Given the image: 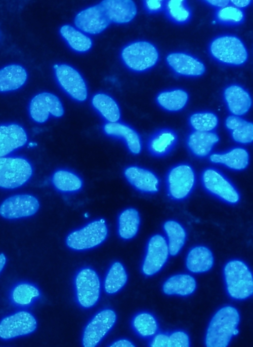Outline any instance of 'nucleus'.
I'll return each mask as SVG.
<instances>
[{
	"label": "nucleus",
	"instance_id": "nucleus-48",
	"mask_svg": "<svg viewBox=\"0 0 253 347\" xmlns=\"http://www.w3.org/2000/svg\"><path fill=\"white\" fill-rule=\"evenodd\" d=\"M252 0H230V2H231L233 6L237 7V8H242V7H245L249 5L251 3Z\"/></svg>",
	"mask_w": 253,
	"mask_h": 347
},
{
	"label": "nucleus",
	"instance_id": "nucleus-35",
	"mask_svg": "<svg viewBox=\"0 0 253 347\" xmlns=\"http://www.w3.org/2000/svg\"><path fill=\"white\" fill-rule=\"evenodd\" d=\"M52 183L58 190L65 192H72L79 190L83 183L80 178L75 174L65 170L56 171L52 176Z\"/></svg>",
	"mask_w": 253,
	"mask_h": 347
},
{
	"label": "nucleus",
	"instance_id": "nucleus-22",
	"mask_svg": "<svg viewBox=\"0 0 253 347\" xmlns=\"http://www.w3.org/2000/svg\"><path fill=\"white\" fill-rule=\"evenodd\" d=\"M219 140L218 136L212 131H194L188 135L187 144L194 155L203 158L210 154Z\"/></svg>",
	"mask_w": 253,
	"mask_h": 347
},
{
	"label": "nucleus",
	"instance_id": "nucleus-7",
	"mask_svg": "<svg viewBox=\"0 0 253 347\" xmlns=\"http://www.w3.org/2000/svg\"><path fill=\"white\" fill-rule=\"evenodd\" d=\"M210 51L217 60L232 65H242L248 58L244 44L234 36H224L214 39L211 44Z\"/></svg>",
	"mask_w": 253,
	"mask_h": 347
},
{
	"label": "nucleus",
	"instance_id": "nucleus-32",
	"mask_svg": "<svg viewBox=\"0 0 253 347\" xmlns=\"http://www.w3.org/2000/svg\"><path fill=\"white\" fill-rule=\"evenodd\" d=\"M62 37L74 50L84 52L90 49L92 40L90 38L69 25H64L60 29Z\"/></svg>",
	"mask_w": 253,
	"mask_h": 347
},
{
	"label": "nucleus",
	"instance_id": "nucleus-28",
	"mask_svg": "<svg viewBox=\"0 0 253 347\" xmlns=\"http://www.w3.org/2000/svg\"><path fill=\"white\" fill-rule=\"evenodd\" d=\"M177 140V135L173 130L162 129L151 137L148 142V149L153 155L163 156L172 150Z\"/></svg>",
	"mask_w": 253,
	"mask_h": 347
},
{
	"label": "nucleus",
	"instance_id": "nucleus-23",
	"mask_svg": "<svg viewBox=\"0 0 253 347\" xmlns=\"http://www.w3.org/2000/svg\"><path fill=\"white\" fill-rule=\"evenodd\" d=\"M105 133L110 136L121 138L133 154L141 151V142L137 133L128 125L120 122H108L103 127Z\"/></svg>",
	"mask_w": 253,
	"mask_h": 347
},
{
	"label": "nucleus",
	"instance_id": "nucleus-13",
	"mask_svg": "<svg viewBox=\"0 0 253 347\" xmlns=\"http://www.w3.org/2000/svg\"><path fill=\"white\" fill-rule=\"evenodd\" d=\"M40 204L35 196L30 194L11 196L0 205V215L4 218L15 219L34 215L39 210Z\"/></svg>",
	"mask_w": 253,
	"mask_h": 347
},
{
	"label": "nucleus",
	"instance_id": "nucleus-15",
	"mask_svg": "<svg viewBox=\"0 0 253 347\" xmlns=\"http://www.w3.org/2000/svg\"><path fill=\"white\" fill-rule=\"evenodd\" d=\"M55 76L61 87L72 98L84 101L87 96L86 84L80 74L66 64H61L55 69Z\"/></svg>",
	"mask_w": 253,
	"mask_h": 347
},
{
	"label": "nucleus",
	"instance_id": "nucleus-44",
	"mask_svg": "<svg viewBox=\"0 0 253 347\" xmlns=\"http://www.w3.org/2000/svg\"><path fill=\"white\" fill-rule=\"evenodd\" d=\"M169 335L159 333L156 335L150 343L152 347H168Z\"/></svg>",
	"mask_w": 253,
	"mask_h": 347
},
{
	"label": "nucleus",
	"instance_id": "nucleus-14",
	"mask_svg": "<svg viewBox=\"0 0 253 347\" xmlns=\"http://www.w3.org/2000/svg\"><path fill=\"white\" fill-rule=\"evenodd\" d=\"M37 321L30 313L21 311L4 318L0 322V338L9 339L29 334L37 328Z\"/></svg>",
	"mask_w": 253,
	"mask_h": 347
},
{
	"label": "nucleus",
	"instance_id": "nucleus-21",
	"mask_svg": "<svg viewBox=\"0 0 253 347\" xmlns=\"http://www.w3.org/2000/svg\"><path fill=\"white\" fill-rule=\"evenodd\" d=\"M224 96L228 109L234 115H244L251 107L252 99L250 94L240 86H228L224 91Z\"/></svg>",
	"mask_w": 253,
	"mask_h": 347
},
{
	"label": "nucleus",
	"instance_id": "nucleus-33",
	"mask_svg": "<svg viewBox=\"0 0 253 347\" xmlns=\"http://www.w3.org/2000/svg\"><path fill=\"white\" fill-rule=\"evenodd\" d=\"M188 100L187 93L180 89L161 92L157 97L159 105L170 112H176L182 109Z\"/></svg>",
	"mask_w": 253,
	"mask_h": 347
},
{
	"label": "nucleus",
	"instance_id": "nucleus-12",
	"mask_svg": "<svg viewBox=\"0 0 253 347\" xmlns=\"http://www.w3.org/2000/svg\"><path fill=\"white\" fill-rule=\"evenodd\" d=\"M116 320L115 312L106 309L97 313L85 327L83 336L84 347H94L114 326Z\"/></svg>",
	"mask_w": 253,
	"mask_h": 347
},
{
	"label": "nucleus",
	"instance_id": "nucleus-1",
	"mask_svg": "<svg viewBox=\"0 0 253 347\" xmlns=\"http://www.w3.org/2000/svg\"><path fill=\"white\" fill-rule=\"evenodd\" d=\"M240 321L238 310L232 306L219 309L212 317L205 338L207 347H226Z\"/></svg>",
	"mask_w": 253,
	"mask_h": 347
},
{
	"label": "nucleus",
	"instance_id": "nucleus-41",
	"mask_svg": "<svg viewBox=\"0 0 253 347\" xmlns=\"http://www.w3.org/2000/svg\"><path fill=\"white\" fill-rule=\"evenodd\" d=\"M231 136L236 142L247 144L252 142L253 140V125L247 121L242 126L232 131Z\"/></svg>",
	"mask_w": 253,
	"mask_h": 347
},
{
	"label": "nucleus",
	"instance_id": "nucleus-31",
	"mask_svg": "<svg viewBox=\"0 0 253 347\" xmlns=\"http://www.w3.org/2000/svg\"><path fill=\"white\" fill-rule=\"evenodd\" d=\"M138 212L134 208H128L123 211L119 217L118 232L125 239L133 237L137 233L140 225Z\"/></svg>",
	"mask_w": 253,
	"mask_h": 347
},
{
	"label": "nucleus",
	"instance_id": "nucleus-20",
	"mask_svg": "<svg viewBox=\"0 0 253 347\" xmlns=\"http://www.w3.org/2000/svg\"><path fill=\"white\" fill-rule=\"evenodd\" d=\"M169 65L177 74L190 77L203 75L205 71V65L192 56L181 52L169 54L166 58Z\"/></svg>",
	"mask_w": 253,
	"mask_h": 347
},
{
	"label": "nucleus",
	"instance_id": "nucleus-38",
	"mask_svg": "<svg viewBox=\"0 0 253 347\" xmlns=\"http://www.w3.org/2000/svg\"><path fill=\"white\" fill-rule=\"evenodd\" d=\"M40 296V292L35 286L28 283L16 286L12 291V298L18 305L25 306L30 305Z\"/></svg>",
	"mask_w": 253,
	"mask_h": 347
},
{
	"label": "nucleus",
	"instance_id": "nucleus-40",
	"mask_svg": "<svg viewBox=\"0 0 253 347\" xmlns=\"http://www.w3.org/2000/svg\"><path fill=\"white\" fill-rule=\"evenodd\" d=\"M216 16L220 22L228 24L239 23L244 18L242 10L233 5L220 8L217 10Z\"/></svg>",
	"mask_w": 253,
	"mask_h": 347
},
{
	"label": "nucleus",
	"instance_id": "nucleus-17",
	"mask_svg": "<svg viewBox=\"0 0 253 347\" xmlns=\"http://www.w3.org/2000/svg\"><path fill=\"white\" fill-rule=\"evenodd\" d=\"M27 140L26 131L21 125L15 123L0 125V157L24 146Z\"/></svg>",
	"mask_w": 253,
	"mask_h": 347
},
{
	"label": "nucleus",
	"instance_id": "nucleus-30",
	"mask_svg": "<svg viewBox=\"0 0 253 347\" xmlns=\"http://www.w3.org/2000/svg\"><path fill=\"white\" fill-rule=\"evenodd\" d=\"M94 108L109 122H116L121 116L119 107L116 101L104 93L95 94L92 98Z\"/></svg>",
	"mask_w": 253,
	"mask_h": 347
},
{
	"label": "nucleus",
	"instance_id": "nucleus-45",
	"mask_svg": "<svg viewBox=\"0 0 253 347\" xmlns=\"http://www.w3.org/2000/svg\"><path fill=\"white\" fill-rule=\"evenodd\" d=\"M163 2L158 0H146L145 5L149 10L154 12L159 11L162 8Z\"/></svg>",
	"mask_w": 253,
	"mask_h": 347
},
{
	"label": "nucleus",
	"instance_id": "nucleus-18",
	"mask_svg": "<svg viewBox=\"0 0 253 347\" xmlns=\"http://www.w3.org/2000/svg\"><path fill=\"white\" fill-rule=\"evenodd\" d=\"M111 22L118 24L131 21L137 13V8L131 0H104L99 3Z\"/></svg>",
	"mask_w": 253,
	"mask_h": 347
},
{
	"label": "nucleus",
	"instance_id": "nucleus-29",
	"mask_svg": "<svg viewBox=\"0 0 253 347\" xmlns=\"http://www.w3.org/2000/svg\"><path fill=\"white\" fill-rule=\"evenodd\" d=\"M163 229L168 237L169 253L171 256H175L185 243L186 237L185 230L179 223L171 220L164 223Z\"/></svg>",
	"mask_w": 253,
	"mask_h": 347
},
{
	"label": "nucleus",
	"instance_id": "nucleus-24",
	"mask_svg": "<svg viewBox=\"0 0 253 347\" xmlns=\"http://www.w3.org/2000/svg\"><path fill=\"white\" fill-rule=\"evenodd\" d=\"M209 158L212 163L223 165L234 170L245 169L249 162V153L242 148H235L224 153L213 154Z\"/></svg>",
	"mask_w": 253,
	"mask_h": 347
},
{
	"label": "nucleus",
	"instance_id": "nucleus-5",
	"mask_svg": "<svg viewBox=\"0 0 253 347\" xmlns=\"http://www.w3.org/2000/svg\"><path fill=\"white\" fill-rule=\"evenodd\" d=\"M166 181L169 196L174 200L180 201L186 198L192 192L196 175L190 165L180 164L169 171Z\"/></svg>",
	"mask_w": 253,
	"mask_h": 347
},
{
	"label": "nucleus",
	"instance_id": "nucleus-25",
	"mask_svg": "<svg viewBox=\"0 0 253 347\" xmlns=\"http://www.w3.org/2000/svg\"><path fill=\"white\" fill-rule=\"evenodd\" d=\"M213 260L212 253L208 248L197 246L189 251L186 259V266L192 272L202 273L212 268Z\"/></svg>",
	"mask_w": 253,
	"mask_h": 347
},
{
	"label": "nucleus",
	"instance_id": "nucleus-46",
	"mask_svg": "<svg viewBox=\"0 0 253 347\" xmlns=\"http://www.w3.org/2000/svg\"><path fill=\"white\" fill-rule=\"evenodd\" d=\"M111 347H133L134 346L131 342L127 340H118L110 346Z\"/></svg>",
	"mask_w": 253,
	"mask_h": 347
},
{
	"label": "nucleus",
	"instance_id": "nucleus-50",
	"mask_svg": "<svg viewBox=\"0 0 253 347\" xmlns=\"http://www.w3.org/2000/svg\"><path fill=\"white\" fill-rule=\"evenodd\" d=\"M239 333V330L236 328L233 331V335L235 336L237 335Z\"/></svg>",
	"mask_w": 253,
	"mask_h": 347
},
{
	"label": "nucleus",
	"instance_id": "nucleus-8",
	"mask_svg": "<svg viewBox=\"0 0 253 347\" xmlns=\"http://www.w3.org/2000/svg\"><path fill=\"white\" fill-rule=\"evenodd\" d=\"M122 58L125 64L135 71H144L154 66L159 58V53L151 43L140 41L124 47Z\"/></svg>",
	"mask_w": 253,
	"mask_h": 347
},
{
	"label": "nucleus",
	"instance_id": "nucleus-39",
	"mask_svg": "<svg viewBox=\"0 0 253 347\" xmlns=\"http://www.w3.org/2000/svg\"><path fill=\"white\" fill-rule=\"evenodd\" d=\"M165 6L168 15L176 22H185L190 17V10L184 0H169L166 2Z\"/></svg>",
	"mask_w": 253,
	"mask_h": 347
},
{
	"label": "nucleus",
	"instance_id": "nucleus-11",
	"mask_svg": "<svg viewBox=\"0 0 253 347\" xmlns=\"http://www.w3.org/2000/svg\"><path fill=\"white\" fill-rule=\"evenodd\" d=\"M168 243L161 234H155L149 239L142 270L144 274H155L164 267L169 256Z\"/></svg>",
	"mask_w": 253,
	"mask_h": 347
},
{
	"label": "nucleus",
	"instance_id": "nucleus-19",
	"mask_svg": "<svg viewBox=\"0 0 253 347\" xmlns=\"http://www.w3.org/2000/svg\"><path fill=\"white\" fill-rule=\"evenodd\" d=\"M124 174L127 181L140 191L154 193L158 192L159 190V180L150 170L132 166L126 168Z\"/></svg>",
	"mask_w": 253,
	"mask_h": 347
},
{
	"label": "nucleus",
	"instance_id": "nucleus-36",
	"mask_svg": "<svg viewBox=\"0 0 253 347\" xmlns=\"http://www.w3.org/2000/svg\"><path fill=\"white\" fill-rule=\"evenodd\" d=\"M132 325L137 333L144 338L155 335L158 328L155 318L147 312L136 315L133 319Z\"/></svg>",
	"mask_w": 253,
	"mask_h": 347
},
{
	"label": "nucleus",
	"instance_id": "nucleus-47",
	"mask_svg": "<svg viewBox=\"0 0 253 347\" xmlns=\"http://www.w3.org/2000/svg\"><path fill=\"white\" fill-rule=\"evenodd\" d=\"M205 1L212 5L220 7V8L227 6L230 2V0H206Z\"/></svg>",
	"mask_w": 253,
	"mask_h": 347
},
{
	"label": "nucleus",
	"instance_id": "nucleus-49",
	"mask_svg": "<svg viewBox=\"0 0 253 347\" xmlns=\"http://www.w3.org/2000/svg\"><path fill=\"white\" fill-rule=\"evenodd\" d=\"M6 263V257L4 254H0V272L2 270Z\"/></svg>",
	"mask_w": 253,
	"mask_h": 347
},
{
	"label": "nucleus",
	"instance_id": "nucleus-3",
	"mask_svg": "<svg viewBox=\"0 0 253 347\" xmlns=\"http://www.w3.org/2000/svg\"><path fill=\"white\" fill-rule=\"evenodd\" d=\"M33 169L26 159L20 157H0V187L18 188L31 178Z\"/></svg>",
	"mask_w": 253,
	"mask_h": 347
},
{
	"label": "nucleus",
	"instance_id": "nucleus-16",
	"mask_svg": "<svg viewBox=\"0 0 253 347\" xmlns=\"http://www.w3.org/2000/svg\"><path fill=\"white\" fill-rule=\"evenodd\" d=\"M111 22L100 4L82 10L74 19L75 24L78 29L92 35L102 32Z\"/></svg>",
	"mask_w": 253,
	"mask_h": 347
},
{
	"label": "nucleus",
	"instance_id": "nucleus-42",
	"mask_svg": "<svg viewBox=\"0 0 253 347\" xmlns=\"http://www.w3.org/2000/svg\"><path fill=\"white\" fill-rule=\"evenodd\" d=\"M189 338L184 332L178 331L169 335L168 347H188Z\"/></svg>",
	"mask_w": 253,
	"mask_h": 347
},
{
	"label": "nucleus",
	"instance_id": "nucleus-9",
	"mask_svg": "<svg viewBox=\"0 0 253 347\" xmlns=\"http://www.w3.org/2000/svg\"><path fill=\"white\" fill-rule=\"evenodd\" d=\"M76 295L79 304L89 308L97 302L100 291L98 275L93 270L85 268L81 270L75 278Z\"/></svg>",
	"mask_w": 253,
	"mask_h": 347
},
{
	"label": "nucleus",
	"instance_id": "nucleus-27",
	"mask_svg": "<svg viewBox=\"0 0 253 347\" xmlns=\"http://www.w3.org/2000/svg\"><path fill=\"white\" fill-rule=\"evenodd\" d=\"M196 288V282L194 277L187 274H179L167 279L162 289L168 295L186 296L192 294Z\"/></svg>",
	"mask_w": 253,
	"mask_h": 347
},
{
	"label": "nucleus",
	"instance_id": "nucleus-10",
	"mask_svg": "<svg viewBox=\"0 0 253 347\" xmlns=\"http://www.w3.org/2000/svg\"><path fill=\"white\" fill-rule=\"evenodd\" d=\"M31 118L36 122H45L50 115L56 117L62 116L64 113L59 99L49 92H42L35 96L29 105Z\"/></svg>",
	"mask_w": 253,
	"mask_h": 347
},
{
	"label": "nucleus",
	"instance_id": "nucleus-37",
	"mask_svg": "<svg viewBox=\"0 0 253 347\" xmlns=\"http://www.w3.org/2000/svg\"><path fill=\"white\" fill-rule=\"evenodd\" d=\"M218 118L213 113L202 112L195 113L191 116L189 122L195 131L210 132L218 124Z\"/></svg>",
	"mask_w": 253,
	"mask_h": 347
},
{
	"label": "nucleus",
	"instance_id": "nucleus-6",
	"mask_svg": "<svg viewBox=\"0 0 253 347\" xmlns=\"http://www.w3.org/2000/svg\"><path fill=\"white\" fill-rule=\"evenodd\" d=\"M107 234L105 221L103 219L95 220L70 233L66 238V244L76 250L90 249L100 244Z\"/></svg>",
	"mask_w": 253,
	"mask_h": 347
},
{
	"label": "nucleus",
	"instance_id": "nucleus-34",
	"mask_svg": "<svg viewBox=\"0 0 253 347\" xmlns=\"http://www.w3.org/2000/svg\"><path fill=\"white\" fill-rule=\"evenodd\" d=\"M127 274L123 265L118 262L110 267L104 281V289L108 294L118 292L126 283Z\"/></svg>",
	"mask_w": 253,
	"mask_h": 347
},
{
	"label": "nucleus",
	"instance_id": "nucleus-4",
	"mask_svg": "<svg viewBox=\"0 0 253 347\" xmlns=\"http://www.w3.org/2000/svg\"><path fill=\"white\" fill-rule=\"evenodd\" d=\"M201 182L209 193L229 204L238 203L240 199L239 192L234 185L221 172L213 168L205 169Z\"/></svg>",
	"mask_w": 253,
	"mask_h": 347
},
{
	"label": "nucleus",
	"instance_id": "nucleus-2",
	"mask_svg": "<svg viewBox=\"0 0 253 347\" xmlns=\"http://www.w3.org/2000/svg\"><path fill=\"white\" fill-rule=\"evenodd\" d=\"M224 276L228 294L236 300H244L253 293L252 272L243 261L233 260L224 266Z\"/></svg>",
	"mask_w": 253,
	"mask_h": 347
},
{
	"label": "nucleus",
	"instance_id": "nucleus-26",
	"mask_svg": "<svg viewBox=\"0 0 253 347\" xmlns=\"http://www.w3.org/2000/svg\"><path fill=\"white\" fill-rule=\"evenodd\" d=\"M27 74L25 69L17 64H12L0 69V91L16 90L25 83Z\"/></svg>",
	"mask_w": 253,
	"mask_h": 347
},
{
	"label": "nucleus",
	"instance_id": "nucleus-43",
	"mask_svg": "<svg viewBox=\"0 0 253 347\" xmlns=\"http://www.w3.org/2000/svg\"><path fill=\"white\" fill-rule=\"evenodd\" d=\"M247 122L239 116L232 115L228 116L225 120V126L227 129L233 131L242 126Z\"/></svg>",
	"mask_w": 253,
	"mask_h": 347
}]
</instances>
